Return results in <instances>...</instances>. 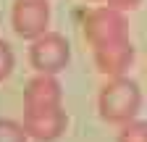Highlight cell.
<instances>
[{
	"instance_id": "1",
	"label": "cell",
	"mask_w": 147,
	"mask_h": 142,
	"mask_svg": "<svg viewBox=\"0 0 147 142\" xmlns=\"http://www.w3.org/2000/svg\"><path fill=\"white\" fill-rule=\"evenodd\" d=\"M142 105V92L137 82L126 79V76H116L102 84L100 97H97V108H100V118L108 124H131L134 116L139 113Z\"/></svg>"
},
{
	"instance_id": "2",
	"label": "cell",
	"mask_w": 147,
	"mask_h": 142,
	"mask_svg": "<svg viewBox=\"0 0 147 142\" xmlns=\"http://www.w3.org/2000/svg\"><path fill=\"white\" fill-rule=\"evenodd\" d=\"M84 37H87V42L92 45V50L129 40L123 13L116 11V8H108V5L89 11V13L84 16Z\"/></svg>"
},
{
	"instance_id": "3",
	"label": "cell",
	"mask_w": 147,
	"mask_h": 142,
	"mask_svg": "<svg viewBox=\"0 0 147 142\" xmlns=\"http://www.w3.org/2000/svg\"><path fill=\"white\" fill-rule=\"evenodd\" d=\"M68 58H71V45L58 32H47L42 37H37L29 47V61L37 68V74L55 76L58 71L66 68Z\"/></svg>"
},
{
	"instance_id": "4",
	"label": "cell",
	"mask_w": 147,
	"mask_h": 142,
	"mask_svg": "<svg viewBox=\"0 0 147 142\" xmlns=\"http://www.w3.org/2000/svg\"><path fill=\"white\" fill-rule=\"evenodd\" d=\"M47 21H50L47 0H13L11 24L18 37L34 42L37 37L47 34Z\"/></svg>"
},
{
	"instance_id": "5",
	"label": "cell",
	"mask_w": 147,
	"mask_h": 142,
	"mask_svg": "<svg viewBox=\"0 0 147 142\" xmlns=\"http://www.w3.org/2000/svg\"><path fill=\"white\" fill-rule=\"evenodd\" d=\"M66 111L61 108H24V129L37 142H53L66 132Z\"/></svg>"
},
{
	"instance_id": "6",
	"label": "cell",
	"mask_w": 147,
	"mask_h": 142,
	"mask_svg": "<svg viewBox=\"0 0 147 142\" xmlns=\"http://www.w3.org/2000/svg\"><path fill=\"white\" fill-rule=\"evenodd\" d=\"M134 61V45L131 40H123V42H116V45H105V47H97L95 50V63H97V71L105 76H123V71L131 66Z\"/></svg>"
},
{
	"instance_id": "7",
	"label": "cell",
	"mask_w": 147,
	"mask_h": 142,
	"mask_svg": "<svg viewBox=\"0 0 147 142\" xmlns=\"http://www.w3.org/2000/svg\"><path fill=\"white\" fill-rule=\"evenodd\" d=\"M61 84L50 74H37L24 90V108H58L61 105Z\"/></svg>"
},
{
	"instance_id": "8",
	"label": "cell",
	"mask_w": 147,
	"mask_h": 142,
	"mask_svg": "<svg viewBox=\"0 0 147 142\" xmlns=\"http://www.w3.org/2000/svg\"><path fill=\"white\" fill-rule=\"evenodd\" d=\"M0 142H29L24 124L11 121V118H0Z\"/></svg>"
},
{
	"instance_id": "9",
	"label": "cell",
	"mask_w": 147,
	"mask_h": 142,
	"mask_svg": "<svg viewBox=\"0 0 147 142\" xmlns=\"http://www.w3.org/2000/svg\"><path fill=\"white\" fill-rule=\"evenodd\" d=\"M116 142H147V121H131L121 126Z\"/></svg>"
},
{
	"instance_id": "10",
	"label": "cell",
	"mask_w": 147,
	"mask_h": 142,
	"mask_svg": "<svg viewBox=\"0 0 147 142\" xmlns=\"http://www.w3.org/2000/svg\"><path fill=\"white\" fill-rule=\"evenodd\" d=\"M11 71H13V50H11L8 42L0 40V82L8 79Z\"/></svg>"
},
{
	"instance_id": "11",
	"label": "cell",
	"mask_w": 147,
	"mask_h": 142,
	"mask_svg": "<svg viewBox=\"0 0 147 142\" xmlns=\"http://www.w3.org/2000/svg\"><path fill=\"white\" fill-rule=\"evenodd\" d=\"M105 3H108V8H116V11H131L142 0H105Z\"/></svg>"
}]
</instances>
